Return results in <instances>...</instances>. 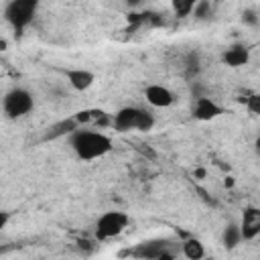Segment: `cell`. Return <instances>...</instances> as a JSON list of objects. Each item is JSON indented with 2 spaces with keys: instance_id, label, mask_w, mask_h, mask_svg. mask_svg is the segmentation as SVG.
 <instances>
[{
  "instance_id": "cell-13",
  "label": "cell",
  "mask_w": 260,
  "mask_h": 260,
  "mask_svg": "<svg viewBox=\"0 0 260 260\" xmlns=\"http://www.w3.org/2000/svg\"><path fill=\"white\" fill-rule=\"evenodd\" d=\"M179 244H181L179 252L189 260H201L205 256V246L195 238H187L185 242H179Z\"/></svg>"
},
{
  "instance_id": "cell-3",
  "label": "cell",
  "mask_w": 260,
  "mask_h": 260,
  "mask_svg": "<svg viewBox=\"0 0 260 260\" xmlns=\"http://www.w3.org/2000/svg\"><path fill=\"white\" fill-rule=\"evenodd\" d=\"M32 108H35V95L24 87H12L2 98V112L10 120L28 116L32 112Z\"/></svg>"
},
{
  "instance_id": "cell-9",
  "label": "cell",
  "mask_w": 260,
  "mask_h": 260,
  "mask_svg": "<svg viewBox=\"0 0 260 260\" xmlns=\"http://www.w3.org/2000/svg\"><path fill=\"white\" fill-rule=\"evenodd\" d=\"M138 106H124L120 108L116 114H112V128L116 132H130L136 130V122H138Z\"/></svg>"
},
{
  "instance_id": "cell-11",
  "label": "cell",
  "mask_w": 260,
  "mask_h": 260,
  "mask_svg": "<svg viewBox=\"0 0 260 260\" xmlns=\"http://www.w3.org/2000/svg\"><path fill=\"white\" fill-rule=\"evenodd\" d=\"M250 61V51L246 45L242 43H236L232 47H228L223 53H221V63L228 65V67H244L246 63Z\"/></svg>"
},
{
  "instance_id": "cell-2",
  "label": "cell",
  "mask_w": 260,
  "mask_h": 260,
  "mask_svg": "<svg viewBox=\"0 0 260 260\" xmlns=\"http://www.w3.org/2000/svg\"><path fill=\"white\" fill-rule=\"evenodd\" d=\"M41 0H8L4 6V20L12 26L14 35L20 37L24 28L35 20Z\"/></svg>"
},
{
  "instance_id": "cell-5",
  "label": "cell",
  "mask_w": 260,
  "mask_h": 260,
  "mask_svg": "<svg viewBox=\"0 0 260 260\" xmlns=\"http://www.w3.org/2000/svg\"><path fill=\"white\" fill-rule=\"evenodd\" d=\"M128 223H130L128 213L118 211V209L106 211L95 221V238L98 240H112V238L120 236L128 228Z\"/></svg>"
},
{
  "instance_id": "cell-20",
  "label": "cell",
  "mask_w": 260,
  "mask_h": 260,
  "mask_svg": "<svg viewBox=\"0 0 260 260\" xmlns=\"http://www.w3.org/2000/svg\"><path fill=\"white\" fill-rule=\"evenodd\" d=\"M10 219H12V211H8V209H0V232L8 225Z\"/></svg>"
},
{
  "instance_id": "cell-19",
  "label": "cell",
  "mask_w": 260,
  "mask_h": 260,
  "mask_svg": "<svg viewBox=\"0 0 260 260\" xmlns=\"http://www.w3.org/2000/svg\"><path fill=\"white\" fill-rule=\"evenodd\" d=\"M244 24H250V26H258V12L254 8H248L244 10V16H242Z\"/></svg>"
},
{
  "instance_id": "cell-15",
  "label": "cell",
  "mask_w": 260,
  "mask_h": 260,
  "mask_svg": "<svg viewBox=\"0 0 260 260\" xmlns=\"http://www.w3.org/2000/svg\"><path fill=\"white\" fill-rule=\"evenodd\" d=\"M195 4H197V0H171L173 14H175L177 18H187V16H191Z\"/></svg>"
},
{
  "instance_id": "cell-17",
  "label": "cell",
  "mask_w": 260,
  "mask_h": 260,
  "mask_svg": "<svg viewBox=\"0 0 260 260\" xmlns=\"http://www.w3.org/2000/svg\"><path fill=\"white\" fill-rule=\"evenodd\" d=\"M191 14H193L197 20L209 18V16H211V2H209V0H197V4H195V8H193Z\"/></svg>"
},
{
  "instance_id": "cell-12",
  "label": "cell",
  "mask_w": 260,
  "mask_h": 260,
  "mask_svg": "<svg viewBox=\"0 0 260 260\" xmlns=\"http://www.w3.org/2000/svg\"><path fill=\"white\" fill-rule=\"evenodd\" d=\"M77 128H79V124L75 122L73 116L63 118V120H59V122H55V124H51V126L47 128L43 140H55V138H61V136H69V134H71L73 130H77Z\"/></svg>"
},
{
  "instance_id": "cell-16",
  "label": "cell",
  "mask_w": 260,
  "mask_h": 260,
  "mask_svg": "<svg viewBox=\"0 0 260 260\" xmlns=\"http://www.w3.org/2000/svg\"><path fill=\"white\" fill-rule=\"evenodd\" d=\"M154 124H156L154 114H152L150 110H146V108H140V112H138V122H136V130H138V132H148V130L154 128Z\"/></svg>"
},
{
  "instance_id": "cell-24",
  "label": "cell",
  "mask_w": 260,
  "mask_h": 260,
  "mask_svg": "<svg viewBox=\"0 0 260 260\" xmlns=\"http://www.w3.org/2000/svg\"><path fill=\"white\" fill-rule=\"evenodd\" d=\"M6 250H8V248H6V246H0V254H4V252H6Z\"/></svg>"
},
{
  "instance_id": "cell-7",
  "label": "cell",
  "mask_w": 260,
  "mask_h": 260,
  "mask_svg": "<svg viewBox=\"0 0 260 260\" xmlns=\"http://www.w3.org/2000/svg\"><path fill=\"white\" fill-rule=\"evenodd\" d=\"M240 225V234H242V242H252L258 238L260 234V209L250 205L244 209L242 213V221L238 223Z\"/></svg>"
},
{
  "instance_id": "cell-4",
  "label": "cell",
  "mask_w": 260,
  "mask_h": 260,
  "mask_svg": "<svg viewBox=\"0 0 260 260\" xmlns=\"http://www.w3.org/2000/svg\"><path fill=\"white\" fill-rule=\"evenodd\" d=\"M175 244L167 238H152V240H144L140 242L136 248L128 250L126 254L134 256V258H142V260H169L175 258Z\"/></svg>"
},
{
  "instance_id": "cell-6",
  "label": "cell",
  "mask_w": 260,
  "mask_h": 260,
  "mask_svg": "<svg viewBox=\"0 0 260 260\" xmlns=\"http://www.w3.org/2000/svg\"><path fill=\"white\" fill-rule=\"evenodd\" d=\"M191 114L195 120L199 122H211L215 118H219L221 114H225V108L219 106L213 98L209 95H195L193 106H191Z\"/></svg>"
},
{
  "instance_id": "cell-8",
  "label": "cell",
  "mask_w": 260,
  "mask_h": 260,
  "mask_svg": "<svg viewBox=\"0 0 260 260\" xmlns=\"http://www.w3.org/2000/svg\"><path fill=\"white\" fill-rule=\"evenodd\" d=\"M144 98L146 102L152 106V108H171L177 98L175 93L167 87V85H160V83H150L144 87Z\"/></svg>"
},
{
  "instance_id": "cell-14",
  "label": "cell",
  "mask_w": 260,
  "mask_h": 260,
  "mask_svg": "<svg viewBox=\"0 0 260 260\" xmlns=\"http://www.w3.org/2000/svg\"><path fill=\"white\" fill-rule=\"evenodd\" d=\"M221 244L228 248V250H234L238 244H242V234H240V225L238 223H228L223 228V234H221Z\"/></svg>"
},
{
  "instance_id": "cell-18",
  "label": "cell",
  "mask_w": 260,
  "mask_h": 260,
  "mask_svg": "<svg viewBox=\"0 0 260 260\" xmlns=\"http://www.w3.org/2000/svg\"><path fill=\"white\" fill-rule=\"evenodd\" d=\"M242 102L246 104V108H248L250 114H254V116L260 114V95H258V93H250V95L244 98Z\"/></svg>"
},
{
  "instance_id": "cell-10",
  "label": "cell",
  "mask_w": 260,
  "mask_h": 260,
  "mask_svg": "<svg viewBox=\"0 0 260 260\" xmlns=\"http://www.w3.org/2000/svg\"><path fill=\"white\" fill-rule=\"evenodd\" d=\"M67 79V83L75 89V91H85L95 83V73L83 67H71V69H63L61 71Z\"/></svg>"
},
{
  "instance_id": "cell-23",
  "label": "cell",
  "mask_w": 260,
  "mask_h": 260,
  "mask_svg": "<svg viewBox=\"0 0 260 260\" xmlns=\"http://www.w3.org/2000/svg\"><path fill=\"white\" fill-rule=\"evenodd\" d=\"M4 47H6V43H4V41H0V51H4Z\"/></svg>"
},
{
  "instance_id": "cell-21",
  "label": "cell",
  "mask_w": 260,
  "mask_h": 260,
  "mask_svg": "<svg viewBox=\"0 0 260 260\" xmlns=\"http://www.w3.org/2000/svg\"><path fill=\"white\" fill-rule=\"evenodd\" d=\"M124 2H126V4L130 6V8H138V6H140V4L144 2V0H124Z\"/></svg>"
},
{
  "instance_id": "cell-22",
  "label": "cell",
  "mask_w": 260,
  "mask_h": 260,
  "mask_svg": "<svg viewBox=\"0 0 260 260\" xmlns=\"http://www.w3.org/2000/svg\"><path fill=\"white\" fill-rule=\"evenodd\" d=\"M223 185H225V187H234V179H232V177H228V179L223 181Z\"/></svg>"
},
{
  "instance_id": "cell-1",
  "label": "cell",
  "mask_w": 260,
  "mask_h": 260,
  "mask_svg": "<svg viewBox=\"0 0 260 260\" xmlns=\"http://www.w3.org/2000/svg\"><path fill=\"white\" fill-rule=\"evenodd\" d=\"M69 146L79 160H95V158L106 156L114 148V142L108 134L95 128L79 126L77 130L69 134Z\"/></svg>"
}]
</instances>
